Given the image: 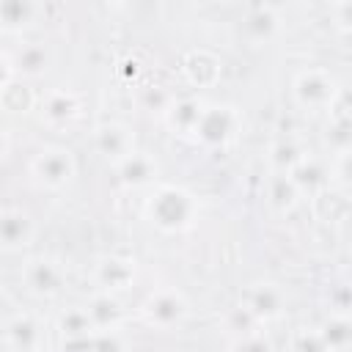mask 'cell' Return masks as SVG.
<instances>
[{
    "mask_svg": "<svg viewBox=\"0 0 352 352\" xmlns=\"http://www.w3.org/2000/svg\"><path fill=\"white\" fill-rule=\"evenodd\" d=\"M118 349H121L118 330L116 333H94V352H118Z\"/></svg>",
    "mask_w": 352,
    "mask_h": 352,
    "instance_id": "4dcf8cb0",
    "label": "cell"
},
{
    "mask_svg": "<svg viewBox=\"0 0 352 352\" xmlns=\"http://www.w3.org/2000/svg\"><path fill=\"white\" fill-rule=\"evenodd\" d=\"M349 305H352L349 286L346 283H336L330 289V316H349Z\"/></svg>",
    "mask_w": 352,
    "mask_h": 352,
    "instance_id": "f546056e",
    "label": "cell"
},
{
    "mask_svg": "<svg viewBox=\"0 0 352 352\" xmlns=\"http://www.w3.org/2000/svg\"><path fill=\"white\" fill-rule=\"evenodd\" d=\"M22 283L36 297H55L66 283V267L52 256H33L22 264Z\"/></svg>",
    "mask_w": 352,
    "mask_h": 352,
    "instance_id": "8992f818",
    "label": "cell"
},
{
    "mask_svg": "<svg viewBox=\"0 0 352 352\" xmlns=\"http://www.w3.org/2000/svg\"><path fill=\"white\" fill-rule=\"evenodd\" d=\"M38 14H41L38 3H30V0H0V28L8 30V33L30 28Z\"/></svg>",
    "mask_w": 352,
    "mask_h": 352,
    "instance_id": "ffe728a7",
    "label": "cell"
},
{
    "mask_svg": "<svg viewBox=\"0 0 352 352\" xmlns=\"http://www.w3.org/2000/svg\"><path fill=\"white\" fill-rule=\"evenodd\" d=\"M239 113L236 107L231 104H209L206 102V110L195 126V140H201L206 148H220L226 146L228 140H234L236 129H239Z\"/></svg>",
    "mask_w": 352,
    "mask_h": 352,
    "instance_id": "5b68a950",
    "label": "cell"
},
{
    "mask_svg": "<svg viewBox=\"0 0 352 352\" xmlns=\"http://www.w3.org/2000/svg\"><path fill=\"white\" fill-rule=\"evenodd\" d=\"M33 102H36L33 91L22 80H16V77L0 91V107H6L11 113H28L33 107Z\"/></svg>",
    "mask_w": 352,
    "mask_h": 352,
    "instance_id": "d4e9b609",
    "label": "cell"
},
{
    "mask_svg": "<svg viewBox=\"0 0 352 352\" xmlns=\"http://www.w3.org/2000/svg\"><path fill=\"white\" fill-rule=\"evenodd\" d=\"M82 308H85V314H88V319L94 324V333H116L126 319V314H124V308H121L116 294L96 292L88 300V305H82Z\"/></svg>",
    "mask_w": 352,
    "mask_h": 352,
    "instance_id": "2e32d148",
    "label": "cell"
},
{
    "mask_svg": "<svg viewBox=\"0 0 352 352\" xmlns=\"http://www.w3.org/2000/svg\"><path fill=\"white\" fill-rule=\"evenodd\" d=\"M242 305L264 324V322H272L278 319L283 311H286V294L278 283H270V280H258V283H250L242 294Z\"/></svg>",
    "mask_w": 352,
    "mask_h": 352,
    "instance_id": "9c48e42d",
    "label": "cell"
},
{
    "mask_svg": "<svg viewBox=\"0 0 352 352\" xmlns=\"http://www.w3.org/2000/svg\"><path fill=\"white\" fill-rule=\"evenodd\" d=\"M336 11L341 14V16H338V22H336V25H338V30H341V33H349V16H352V3H338V6H336Z\"/></svg>",
    "mask_w": 352,
    "mask_h": 352,
    "instance_id": "d6a6232c",
    "label": "cell"
},
{
    "mask_svg": "<svg viewBox=\"0 0 352 352\" xmlns=\"http://www.w3.org/2000/svg\"><path fill=\"white\" fill-rule=\"evenodd\" d=\"M173 99H176V96H173L165 85H146V88H140V94H138L140 107L148 110V113H160V116H165V110L173 104Z\"/></svg>",
    "mask_w": 352,
    "mask_h": 352,
    "instance_id": "4316f807",
    "label": "cell"
},
{
    "mask_svg": "<svg viewBox=\"0 0 352 352\" xmlns=\"http://www.w3.org/2000/svg\"><path fill=\"white\" fill-rule=\"evenodd\" d=\"M182 72L184 77L198 85V88H206V85H214L220 80V58L212 55L209 50H192L184 55L182 60Z\"/></svg>",
    "mask_w": 352,
    "mask_h": 352,
    "instance_id": "ac0fdd59",
    "label": "cell"
},
{
    "mask_svg": "<svg viewBox=\"0 0 352 352\" xmlns=\"http://www.w3.org/2000/svg\"><path fill=\"white\" fill-rule=\"evenodd\" d=\"M292 352H327L316 327H302L292 338Z\"/></svg>",
    "mask_w": 352,
    "mask_h": 352,
    "instance_id": "83f0119b",
    "label": "cell"
},
{
    "mask_svg": "<svg viewBox=\"0 0 352 352\" xmlns=\"http://www.w3.org/2000/svg\"><path fill=\"white\" fill-rule=\"evenodd\" d=\"M36 352H60V349H50V346H41V349H36Z\"/></svg>",
    "mask_w": 352,
    "mask_h": 352,
    "instance_id": "d590c367",
    "label": "cell"
},
{
    "mask_svg": "<svg viewBox=\"0 0 352 352\" xmlns=\"http://www.w3.org/2000/svg\"><path fill=\"white\" fill-rule=\"evenodd\" d=\"M146 214L160 231L176 234V231H184L192 226V220L198 217V201L184 187L160 184L146 204Z\"/></svg>",
    "mask_w": 352,
    "mask_h": 352,
    "instance_id": "6da1fadb",
    "label": "cell"
},
{
    "mask_svg": "<svg viewBox=\"0 0 352 352\" xmlns=\"http://www.w3.org/2000/svg\"><path fill=\"white\" fill-rule=\"evenodd\" d=\"M91 275H94L96 292L118 294L135 283L138 264H135V258H126V256H102V258H96Z\"/></svg>",
    "mask_w": 352,
    "mask_h": 352,
    "instance_id": "ba28073f",
    "label": "cell"
},
{
    "mask_svg": "<svg viewBox=\"0 0 352 352\" xmlns=\"http://www.w3.org/2000/svg\"><path fill=\"white\" fill-rule=\"evenodd\" d=\"M116 168V176L124 187H132V190H140V187H151L157 184L160 179V162L148 154V151H140L135 148L129 157H124Z\"/></svg>",
    "mask_w": 352,
    "mask_h": 352,
    "instance_id": "7c38bea8",
    "label": "cell"
},
{
    "mask_svg": "<svg viewBox=\"0 0 352 352\" xmlns=\"http://www.w3.org/2000/svg\"><path fill=\"white\" fill-rule=\"evenodd\" d=\"M267 204H270V209L272 212H278V214H286V212H292L294 206H297V201H300V192H297V187L292 184V179H289V173H270V179H267Z\"/></svg>",
    "mask_w": 352,
    "mask_h": 352,
    "instance_id": "44dd1931",
    "label": "cell"
},
{
    "mask_svg": "<svg viewBox=\"0 0 352 352\" xmlns=\"http://www.w3.org/2000/svg\"><path fill=\"white\" fill-rule=\"evenodd\" d=\"M80 116V96L66 88H55L41 96V121L50 126H66Z\"/></svg>",
    "mask_w": 352,
    "mask_h": 352,
    "instance_id": "e0dca14e",
    "label": "cell"
},
{
    "mask_svg": "<svg viewBox=\"0 0 352 352\" xmlns=\"http://www.w3.org/2000/svg\"><path fill=\"white\" fill-rule=\"evenodd\" d=\"M14 80V66H11V55H6L0 50V91Z\"/></svg>",
    "mask_w": 352,
    "mask_h": 352,
    "instance_id": "1f68e13d",
    "label": "cell"
},
{
    "mask_svg": "<svg viewBox=\"0 0 352 352\" xmlns=\"http://www.w3.org/2000/svg\"><path fill=\"white\" fill-rule=\"evenodd\" d=\"M36 239V220L30 212L19 206L0 209V248L3 250H22Z\"/></svg>",
    "mask_w": 352,
    "mask_h": 352,
    "instance_id": "8fae6325",
    "label": "cell"
},
{
    "mask_svg": "<svg viewBox=\"0 0 352 352\" xmlns=\"http://www.w3.org/2000/svg\"><path fill=\"white\" fill-rule=\"evenodd\" d=\"M140 314H143V319H146L148 327L173 330V327H179L190 316V302H187V297L179 289L162 286V289H154L143 300Z\"/></svg>",
    "mask_w": 352,
    "mask_h": 352,
    "instance_id": "277c9868",
    "label": "cell"
},
{
    "mask_svg": "<svg viewBox=\"0 0 352 352\" xmlns=\"http://www.w3.org/2000/svg\"><path fill=\"white\" fill-rule=\"evenodd\" d=\"M280 8L278 6H253L242 19V33L253 44H267L280 33Z\"/></svg>",
    "mask_w": 352,
    "mask_h": 352,
    "instance_id": "5bb4252c",
    "label": "cell"
},
{
    "mask_svg": "<svg viewBox=\"0 0 352 352\" xmlns=\"http://www.w3.org/2000/svg\"><path fill=\"white\" fill-rule=\"evenodd\" d=\"M91 146H94V151L102 160H107L113 165H118L124 157H129L138 148L135 146V132L126 124H121V121H104V124H99L91 132Z\"/></svg>",
    "mask_w": 352,
    "mask_h": 352,
    "instance_id": "52a82bcc",
    "label": "cell"
},
{
    "mask_svg": "<svg viewBox=\"0 0 352 352\" xmlns=\"http://www.w3.org/2000/svg\"><path fill=\"white\" fill-rule=\"evenodd\" d=\"M305 157V148L294 140V138H280L270 146L267 151V160H270V168L272 173H289L300 160Z\"/></svg>",
    "mask_w": 352,
    "mask_h": 352,
    "instance_id": "603a6c76",
    "label": "cell"
},
{
    "mask_svg": "<svg viewBox=\"0 0 352 352\" xmlns=\"http://www.w3.org/2000/svg\"><path fill=\"white\" fill-rule=\"evenodd\" d=\"M8 151H11V140H8V135L0 129V162L8 157Z\"/></svg>",
    "mask_w": 352,
    "mask_h": 352,
    "instance_id": "836d02e7",
    "label": "cell"
},
{
    "mask_svg": "<svg viewBox=\"0 0 352 352\" xmlns=\"http://www.w3.org/2000/svg\"><path fill=\"white\" fill-rule=\"evenodd\" d=\"M330 173H333V162H330V168H327L324 160L305 154V157L289 170V179H292V184L297 187L300 195H319V192H324V190L330 187Z\"/></svg>",
    "mask_w": 352,
    "mask_h": 352,
    "instance_id": "4fadbf2b",
    "label": "cell"
},
{
    "mask_svg": "<svg viewBox=\"0 0 352 352\" xmlns=\"http://www.w3.org/2000/svg\"><path fill=\"white\" fill-rule=\"evenodd\" d=\"M52 63V52L47 44L41 41H28L22 44L14 55H11V66H14V77H41Z\"/></svg>",
    "mask_w": 352,
    "mask_h": 352,
    "instance_id": "d6986e66",
    "label": "cell"
},
{
    "mask_svg": "<svg viewBox=\"0 0 352 352\" xmlns=\"http://www.w3.org/2000/svg\"><path fill=\"white\" fill-rule=\"evenodd\" d=\"M204 110H206V102L204 99H198V96H182V99H173V104L165 110L162 121H165V126L173 135L192 138L195 135V126H198V121L204 116Z\"/></svg>",
    "mask_w": 352,
    "mask_h": 352,
    "instance_id": "9a60e30c",
    "label": "cell"
},
{
    "mask_svg": "<svg viewBox=\"0 0 352 352\" xmlns=\"http://www.w3.org/2000/svg\"><path fill=\"white\" fill-rule=\"evenodd\" d=\"M55 327H58V333H60V341H63V338H85V336H94V324H91L88 314H85V308H80V305L66 308V311L58 316Z\"/></svg>",
    "mask_w": 352,
    "mask_h": 352,
    "instance_id": "cb8c5ba5",
    "label": "cell"
},
{
    "mask_svg": "<svg viewBox=\"0 0 352 352\" xmlns=\"http://www.w3.org/2000/svg\"><path fill=\"white\" fill-rule=\"evenodd\" d=\"M231 352H272V344H270V338L264 336V330H256V333H250V336L234 338Z\"/></svg>",
    "mask_w": 352,
    "mask_h": 352,
    "instance_id": "f1b7e54d",
    "label": "cell"
},
{
    "mask_svg": "<svg viewBox=\"0 0 352 352\" xmlns=\"http://www.w3.org/2000/svg\"><path fill=\"white\" fill-rule=\"evenodd\" d=\"M8 308H11V297L6 294V289H0V319H6Z\"/></svg>",
    "mask_w": 352,
    "mask_h": 352,
    "instance_id": "e575fe53",
    "label": "cell"
},
{
    "mask_svg": "<svg viewBox=\"0 0 352 352\" xmlns=\"http://www.w3.org/2000/svg\"><path fill=\"white\" fill-rule=\"evenodd\" d=\"M223 327L234 336V338H242V336H250V333H256L258 327H261V322L239 302V305H234V308H228L226 314H223Z\"/></svg>",
    "mask_w": 352,
    "mask_h": 352,
    "instance_id": "484cf974",
    "label": "cell"
},
{
    "mask_svg": "<svg viewBox=\"0 0 352 352\" xmlns=\"http://www.w3.org/2000/svg\"><path fill=\"white\" fill-rule=\"evenodd\" d=\"M316 330H319V338H322V344H324L327 352H349V346H352V324H349V316H330Z\"/></svg>",
    "mask_w": 352,
    "mask_h": 352,
    "instance_id": "7402d4cb",
    "label": "cell"
},
{
    "mask_svg": "<svg viewBox=\"0 0 352 352\" xmlns=\"http://www.w3.org/2000/svg\"><path fill=\"white\" fill-rule=\"evenodd\" d=\"M30 173L33 179L47 187V190H63L74 176H77V160L72 148L50 143L44 146L33 160H30Z\"/></svg>",
    "mask_w": 352,
    "mask_h": 352,
    "instance_id": "3957f363",
    "label": "cell"
},
{
    "mask_svg": "<svg viewBox=\"0 0 352 352\" xmlns=\"http://www.w3.org/2000/svg\"><path fill=\"white\" fill-rule=\"evenodd\" d=\"M338 94H341L338 80L322 66L300 69L292 77V96L302 110H330Z\"/></svg>",
    "mask_w": 352,
    "mask_h": 352,
    "instance_id": "7a4b0ae2",
    "label": "cell"
},
{
    "mask_svg": "<svg viewBox=\"0 0 352 352\" xmlns=\"http://www.w3.org/2000/svg\"><path fill=\"white\" fill-rule=\"evenodd\" d=\"M3 338L16 352H36L44 344V327L33 314H11L3 319Z\"/></svg>",
    "mask_w": 352,
    "mask_h": 352,
    "instance_id": "30bf717a",
    "label": "cell"
}]
</instances>
